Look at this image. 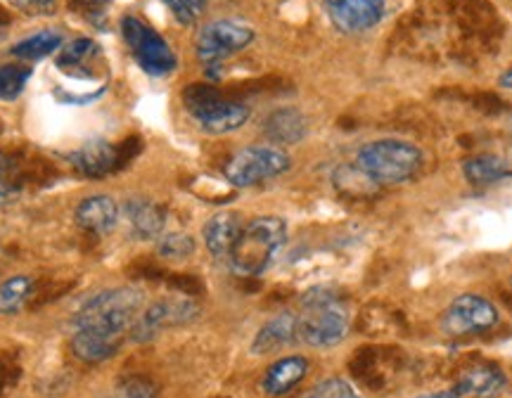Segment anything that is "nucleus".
I'll return each instance as SVG.
<instances>
[{"instance_id":"nucleus-1","label":"nucleus","mask_w":512,"mask_h":398,"mask_svg":"<svg viewBox=\"0 0 512 398\" xmlns=\"http://www.w3.org/2000/svg\"><path fill=\"white\" fill-rule=\"evenodd\" d=\"M287 240V223L280 216H259L249 221L228 256V266L238 278H259L271 266Z\"/></svg>"},{"instance_id":"nucleus-2","label":"nucleus","mask_w":512,"mask_h":398,"mask_svg":"<svg viewBox=\"0 0 512 398\" xmlns=\"http://www.w3.org/2000/svg\"><path fill=\"white\" fill-rule=\"evenodd\" d=\"M349 332V308L337 292L316 287L302 297L299 339L316 349L337 346Z\"/></svg>"},{"instance_id":"nucleus-3","label":"nucleus","mask_w":512,"mask_h":398,"mask_svg":"<svg viewBox=\"0 0 512 398\" xmlns=\"http://www.w3.org/2000/svg\"><path fill=\"white\" fill-rule=\"evenodd\" d=\"M143 292L136 287L102 290L83 304L72 318L74 330H93L105 335H124L136 323L143 308Z\"/></svg>"},{"instance_id":"nucleus-4","label":"nucleus","mask_w":512,"mask_h":398,"mask_svg":"<svg viewBox=\"0 0 512 398\" xmlns=\"http://www.w3.org/2000/svg\"><path fill=\"white\" fill-rule=\"evenodd\" d=\"M356 166L382 188V185L411 181L422 169V152L406 140L382 138L358 150Z\"/></svg>"},{"instance_id":"nucleus-5","label":"nucleus","mask_w":512,"mask_h":398,"mask_svg":"<svg viewBox=\"0 0 512 398\" xmlns=\"http://www.w3.org/2000/svg\"><path fill=\"white\" fill-rule=\"evenodd\" d=\"M290 166L292 157L283 147L252 145L242 147L240 152H235L228 159V164L223 166V178L233 188H252V185L283 176L285 171H290Z\"/></svg>"},{"instance_id":"nucleus-6","label":"nucleus","mask_w":512,"mask_h":398,"mask_svg":"<svg viewBox=\"0 0 512 398\" xmlns=\"http://www.w3.org/2000/svg\"><path fill=\"white\" fill-rule=\"evenodd\" d=\"M121 36H124L133 60L140 64L143 72L150 76H166L176 69V53L171 50L169 43H166V38L159 36L152 27H147L143 19H121Z\"/></svg>"},{"instance_id":"nucleus-7","label":"nucleus","mask_w":512,"mask_h":398,"mask_svg":"<svg viewBox=\"0 0 512 398\" xmlns=\"http://www.w3.org/2000/svg\"><path fill=\"white\" fill-rule=\"evenodd\" d=\"M200 318V304L192 297H169L159 299L155 304H150L145 311H140L136 323L128 330V337L138 344L152 342L159 332L169 330V327H181L188 325L192 320Z\"/></svg>"},{"instance_id":"nucleus-8","label":"nucleus","mask_w":512,"mask_h":398,"mask_svg":"<svg viewBox=\"0 0 512 398\" xmlns=\"http://www.w3.org/2000/svg\"><path fill=\"white\" fill-rule=\"evenodd\" d=\"M254 29L238 19H214L204 24L197 34L195 50L200 62L204 64H221L228 57L242 53L252 46Z\"/></svg>"},{"instance_id":"nucleus-9","label":"nucleus","mask_w":512,"mask_h":398,"mask_svg":"<svg viewBox=\"0 0 512 398\" xmlns=\"http://www.w3.org/2000/svg\"><path fill=\"white\" fill-rule=\"evenodd\" d=\"M498 325V308L479 294H460L446 308L441 327L451 337L482 335Z\"/></svg>"},{"instance_id":"nucleus-10","label":"nucleus","mask_w":512,"mask_h":398,"mask_svg":"<svg viewBox=\"0 0 512 398\" xmlns=\"http://www.w3.org/2000/svg\"><path fill=\"white\" fill-rule=\"evenodd\" d=\"M330 22L342 34H363L384 17L382 0H323Z\"/></svg>"},{"instance_id":"nucleus-11","label":"nucleus","mask_w":512,"mask_h":398,"mask_svg":"<svg viewBox=\"0 0 512 398\" xmlns=\"http://www.w3.org/2000/svg\"><path fill=\"white\" fill-rule=\"evenodd\" d=\"M401 353L399 349H382V346H368L358 349L356 356L351 358V372L361 384L368 389L380 391L387 384L389 375L399 368Z\"/></svg>"},{"instance_id":"nucleus-12","label":"nucleus","mask_w":512,"mask_h":398,"mask_svg":"<svg viewBox=\"0 0 512 398\" xmlns=\"http://www.w3.org/2000/svg\"><path fill=\"white\" fill-rule=\"evenodd\" d=\"M76 226L93 235H110L121 218V207L112 195H91L81 199L74 211Z\"/></svg>"},{"instance_id":"nucleus-13","label":"nucleus","mask_w":512,"mask_h":398,"mask_svg":"<svg viewBox=\"0 0 512 398\" xmlns=\"http://www.w3.org/2000/svg\"><path fill=\"white\" fill-rule=\"evenodd\" d=\"M124 216L133 237H138V240H157L164 235L166 209L155 199L131 197L124 204Z\"/></svg>"},{"instance_id":"nucleus-14","label":"nucleus","mask_w":512,"mask_h":398,"mask_svg":"<svg viewBox=\"0 0 512 398\" xmlns=\"http://www.w3.org/2000/svg\"><path fill=\"white\" fill-rule=\"evenodd\" d=\"M242 228H245V223H242V216L235 214V211H221V214L211 216L202 228L204 245H207L209 254L219 261H228Z\"/></svg>"},{"instance_id":"nucleus-15","label":"nucleus","mask_w":512,"mask_h":398,"mask_svg":"<svg viewBox=\"0 0 512 398\" xmlns=\"http://www.w3.org/2000/svg\"><path fill=\"white\" fill-rule=\"evenodd\" d=\"M119 147L107 140H88L72 154V166L86 178H105L119 166Z\"/></svg>"},{"instance_id":"nucleus-16","label":"nucleus","mask_w":512,"mask_h":398,"mask_svg":"<svg viewBox=\"0 0 512 398\" xmlns=\"http://www.w3.org/2000/svg\"><path fill=\"white\" fill-rule=\"evenodd\" d=\"M299 339V316L297 313H278V316L268 320V323L256 332L252 342V353L264 356V353H273L292 346Z\"/></svg>"},{"instance_id":"nucleus-17","label":"nucleus","mask_w":512,"mask_h":398,"mask_svg":"<svg viewBox=\"0 0 512 398\" xmlns=\"http://www.w3.org/2000/svg\"><path fill=\"white\" fill-rule=\"evenodd\" d=\"M505 372L494 363H477L460 372L456 391L460 396L494 398L505 389Z\"/></svg>"},{"instance_id":"nucleus-18","label":"nucleus","mask_w":512,"mask_h":398,"mask_svg":"<svg viewBox=\"0 0 512 398\" xmlns=\"http://www.w3.org/2000/svg\"><path fill=\"white\" fill-rule=\"evenodd\" d=\"M249 117H252V112H249L245 102L223 98L214 107L207 109V112L200 114L197 124H200L204 133H211V136H226V133H233L245 126Z\"/></svg>"},{"instance_id":"nucleus-19","label":"nucleus","mask_w":512,"mask_h":398,"mask_svg":"<svg viewBox=\"0 0 512 398\" xmlns=\"http://www.w3.org/2000/svg\"><path fill=\"white\" fill-rule=\"evenodd\" d=\"M306 375H309V361L304 356H285L266 370L261 389L268 396H285L297 384H302Z\"/></svg>"},{"instance_id":"nucleus-20","label":"nucleus","mask_w":512,"mask_h":398,"mask_svg":"<svg viewBox=\"0 0 512 398\" xmlns=\"http://www.w3.org/2000/svg\"><path fill=\"white\" fill-rule=\"evenodd\" d=\"M124 335H105V332L93 330H74L72 335V353L83 363H105L112 356H117Z\"/></svg>"},{"instance_id":"nucleus-21","label":"nucleus","mask_w":512,"mask_h":398,"mask_svg":"<svg viewBox=\"0 0 512 398\" xmlns=\"http://www.w3.org/2000/svg\"><path fill=\"white\" fill-rule=\"evenodd\" d=\"M306 131H309L306 117L302 112H299V109H294V107L275 109V112L268 114L266 121H264L266 138L278 147L302 143Z\"/></svg>"},{"instance_id":"nucleus-22","label":"nucleus","mask_w":512,"mask_h":398,"mask_svg":"<svg viewBox=\"0 0 512 398\" xmlns=\"http://www.w3.org/2000/svg\"><path fill=\"white\" fill-rule=\"evenodd\" d=\"M463 173L472 185H491L512 176V169L498 154H479V157L467 159L463 164Z\"/></svg>"},{"instance_id":"nucleus-23","label":"nucleus","mask_w":512,"mask_h":398,"mask_svg":"<svg viewBox=\"0 0 512 398\" xmlns=\"http://www.w3.org/2000/svg\"><path fill=\"white\" fill-rule=\"evenodd\" d=\"M64 43V34L57 29H43L38 34L24 38L12 46L10 53L17 57V60H27V62H36L43 60V57L53 55L55 50H60Z\"/></svg>"},{"instance_id":"nucleus-24","label":"nucleus","mask_w":512,"mask_h":398,"mask_svg":"<svg viewBox=\"0 0 512 398\" xmlns=\"http://www.w3.org/2000/svg\"><path fill=\"white\" fill-rule=\"evenodd\" d=\"M36 282L29 275H12L0 282V316H15L22 311L31 294H34Z\"/></svg>"},{"instance_id":"nucleus-25","label":"nucleus","mask_w":512,"mask_h":398,"mask_svg":"<svg viewBox=\"0 0 512 398\" xmlns=\"http://www.w3.org/2000/svg\"><path fill=\"white\" fill-rule=\"evenodd\" d=\"M223 98H226V95H223L214 83H190V86L183 91V105L195 119L207 112V109L214 107L216 102H221Z\"/></svg>"},{"instance_id":"nucleus-26","label":"nucleus","mask_w":512,"mask_h":398,"mask_svg":"<svg viewBox=\"0 0 512 398\" xmlns=\"http://www.w3.org/2000/svg\"><path fill=\"white\" fill-rule=\"evenodd\" d=\"M335 185L344 192V195H349V197L375 195L377 188H380V185H377L373 178H368L366 173L358 169L356 164L339 169L335 173Z\"/></svg>"},{"instance_id":"nucleus-27","label":"nucleus","mask_w":512,"mask_h":398,"mask_svg":"<svg viewBox=\"0 0 512 398\" xmlns=\"http://www.w3.org/2000/svg\"><path fill=\"white\" fill-rule=\"evenodd\" d=\"M366 325L368 335H387L403 330V316L387 306H373L361 316V327Z\"/></svg>"},{"instance_id":"nucleus-28","label":"nucleus","mask_w":512,"mask_h":398,"mask_svg":"<svg viewBox=\"0 0 512 398\" xmlns=\"http://www.w3.org/2000/svg\"><path fill=\"white\" fill-rule=\"evenodd\" d=\"M29 67H17V64H3L0 67V100H15L22 95L31 79Z\"/></svg>"},{"instance_id":"nucleus-29","label":"nucleus","mask_w":512,"mask_h":398,"mask_svg":"<svg viewBox=\"0 0 512 398\" xmlns=\"http://www.w3.org/2000/svg\"><path fill=\"white\" fill-rule=\"evenodd\" d=\"M195 240L188 233H166L159 237V245H157V252L162 259H169V261H183V259H190L192 254H195Z\"/></svg>"},{"instance_id":"nucleus-30","label":"nucleus","mask_w":512,"mask_h":398,"mask_svg":"<svg viewBox=\"0 0 512 398\" xmlns=\"http://www.w3.org/2000/svg\"><path fill=\"white\" fill-rule=\"evenodd\" d=\"M22 190V171L8 152H0V202H10Z\"/></svg>"},{"instance_id":"nucleus-31","label":"nucleus","mask_w":512,"mask_h":398,"mask_svg":"<svg viewBox=\"0 0 512 398\" xmlns=\"http://www.w3.org/2000/svg\"><path fill=\"white\" fill-rule=\"evenodd\" d=\"M95 53H98V46H95L93 38H76V41L69 43L67 48L60 50V55H57V67L64 69V72H67V69H76Z\"/></svg>"},{"instance_id":"nucleus-32","label":"nucleus","mask_w":512,"mask_h":398,"mask_svg":"<svg viewBox=\"0 0 512 398\" xmlns=\"http://www.w3.org/2000/svg\"><path fill=\"white\" fill-rule=\"evenodd\" d=\"M309 398H361L358 391L351 387L349 382H344L342 377H330V380L318 382L311 389Z\"/></svg>"},{"instance_id":"nucleus-33","label":"nucleus","mask_w":512,"mask_h":398,"mask_svg":"<svg viewBox=\"0 0 512 398\" xmlns=\"http://www.w3.org/2000/svg\"><path fill=\"white\" fill-rule=\"evenodd\" d=\"M117 398H157V387L147 377H124L117 387Z\"/></svg>"},{"instance_id":"nucleus-34","label":"nucleus","mask_w":512,"mask_h":398,"mask_svg":"<svg viewBox=\"0 0 512 398\" xmlns=\"http://www.w3.org/2000/svg\"><path fill=\"white\" fill-rule=\"evenodd\" d=\"M164 3L169 5L171 15H174L178 22L190 27V24H195L197 19L202 17L207 0H164Z\"/></svg>"},{"instance_id":"nucleus-35","label":"nucleus","mask_w":512,"mask_h":398,"mask_svg":"<svg viewBox=\"0 0 512 398\" xmlns=\"http://www.w3.org/2000/svg\"><path fill=\"white\" fill-rule=\"evenodd\" d=\"M498 86L505 88V91H512V67L508 69V72L501 74V79H498Z\"/></svg>"},{"instance_id":"nucleus-36","label":"nucleus","mask_w":512,"mask_h":398,"mask_svg":"<svg viewBox=\"0 0 512 398\" xmlns=\"http://www.w3.org/2000/svg\"><path fill=\"white\" fill-rule=\"evenodd\" d=\"M418 398H460V394L456 389H448V391H439V394H425V396H418Z\"/></svg>"},{"instance_id":"nucleus-37","label":"nucleus","mask_w":512,"mask_h":398,"mask_svg":"<svg viewBox=\"0 0 512 398\" xmlns=\"http://www.w3.org/2000/svg\"><path fill=\"white\" fill-rule=\"evenodd\" d=\"M79 3H83V5H107L110 0H79Z\"/></svg>"},{"instance_id":"nucleus-38","label":"nucleus","mask_w":512,"mask_h":398,"mask_svg":"<svg viewBox=\"0 0 512 398\" xmlns=\"http://www.w3.org/2000/svg\"><path fill=\"white\" fill-rule=\"evenodd\" d=\"M31 5H38V8H48L50 3H53V0H29Z\"/></svg>"},{"instance_id":"nucleus-39","label":"nucleus","mask_w":512,"mask_h":398,"mask_svg":"<svg viewBox=\"0 0 512 398\" xmlns=\"http://www.w3.org/2000/svg\"><path fill=\"white\" fill-rule=\"evenodd\" d=\"M0 19H5V17H3V12H0Z\"/></svg>"}]
</instances>
